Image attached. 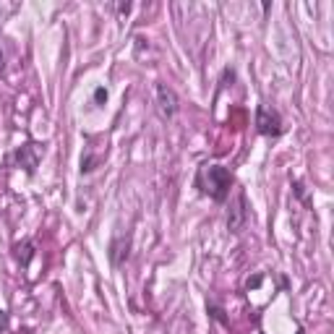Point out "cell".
<instances>
[{
	"label": "cell",
	"instance_id": "cell-1",
	"mask_svg": "<svg viewBox=\"0 0 334 334\" xmlns=\"http://www.w3.org/2000/svg\"><path fill=\"white\" fill-rule=\"evenodd\" d=\"M196 185L204 193H209L214 201H225L230 193V185H232V175H230L227 167H222V164H207L198 170Z\"/></svg>",
	"mask_w": 334,
	"mask_h": 334
},
{
	"label": "cell",
	"instance_id": "cell-9",
	"mask_svg": "<svg viewBox=\"0 0 334 334\" xmlns=\"http://www.w3.org/2000/svg\"><path fill=\"white\" fill-rule=\"evenodd\" d=\"M3 68H6V58H3V50H0V73H3Z\"/></svg>",
	"mask_w": 334,
	"mask_h": 334
},
{
	"label": "cell",
	"instance_id": "cell-6",
	"mask_svg": "<svg viewBox=\"0 0 334 334\" xmlns=\"http://www.w3.org/2000/svg\"><path fill=\"white\" fill-rule=\"evenodd\" d=\"M110 256H113V264H123L125 258H128V243L123 246V240H115V243H113V253H110Z\"/></svg>",
	"mask_w": 334,
	"mask_h": 334
},
{
	"label": "cell",
	"instance_id": "cell-7",
	"mask_svg": "<svg viewBox=\"0 0 334 334\" xmlns=\"http://www.w3.org/2000/svg\"><path fill=\"white\" fill-rule=\"evenodd\" d=\"M18 258H21V264H29L31 261V256H34V246L31 243H24V246H18Z\"/></svg>",
	"mask_w": 334,
	"mask_h": 334
},
{
	"label": "cell",
	"instance_id": "cell-2",
	"mask_svg": "<svg viewBox=\"0 0 334 334\" xmlns=\"http://www.w3.org/2000/svg\"><path fill=\"white\" fill-rule=\"evenodd\" d=\"M157 113L162 120H170L178 113V94L167 84H157Z\"/></svg>",
	"mask_w": 334,
	"mask_h": 334
},
{
	"label": "cell",
	"instance_id": "cell-10",
	"mask_svg": "<svg viewBox=\"0 0 334 334\" xmlns=\"http://www.w3.org/2000/svg\"><path fill=\"white\" fill-rule=\"evenodd\" d=\"M6 321H8V319L3 316V311H0V324H3V326H6Z\"/></svg>",
	"mask_w": 334,
	"mask_h": 334
},
{
	"label": "cell",
	"instance_id": "cell-8",
	"mask_svg": "<svg viewBox=\"0 0 334 334\" xmlns=\"http://www.w3.org/2000/svg\"><path fill=\"white\" fill-rule=\"evenodd\" d=\"M94 99H97L99 105H102V102H107V89H102V86H99V89L94 91Z\"/></svg>",
	"mask_w": 334,
	"mask_h": 334
},
{
	"label": "cell",
	"instance_id": "cell-4",
	"mask_svg": "<svg viewBox=\"0 0 334 334\" xmlns=\"http://www.w3.org/2000/svg\"><path fill=\"white\" fill-rule=\"evenodd\" d=\"M246 217H248V212H246V193L238 191L235 204H232V209L227 214V230L230 232H240V230H243V225H246Z\"/></svg>",
	"mask_w": 334,
	"mask_h": 334
},
{
	"label": "cell",
	"instance_id": "cell-3",
	"mask_svg": "<svg viewBox=\"0 0 334 334\" xmlns=\"http://www.w3.org/2000/svg\"><path fill=\"white\" fill-rule=\"evenodd\" d=\"M256 131L264 133V136H280L282 133V120L277 113L266 107H258L256 110Z\"/></svg>",
	"mask_w": 334,
	"mask_h": 334
},
{
	"label": "cell",
	"instance_id": "cell-5",
	"mask_svg": "<svg viewBox=\"0 0 334 334\" xmlns=\"http://www.w3.org/2000/svg\"><path fill=\"white\" fill-rule=\"evenodd\" d=\"M37 162H40V149H37V144H26L16 152V164L24 167L26 173L37 170Z\"/></svg>",
	"mask_w": 334,
	"mask_h": 334
}]
</instances>
